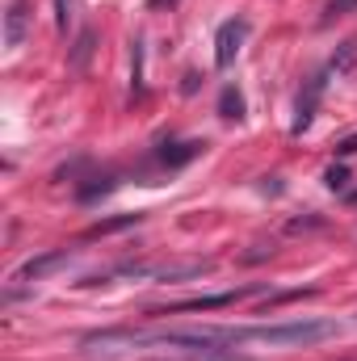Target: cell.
<instances>
[{"instance_id": "6da1fadb", "label": "cell", "mask_w": 357, "mask_h": 361, "mask_svg": "<svg viewBox=\"0 0 357 361\" xmlns=\"http://www.w3.org/2000/svg\"><path fill=\"white\" fill-rule=\"evenodd\" d=\"M337 336V324L328 319H286V324H257V328H236V341L248 345V341H261L273 349H303V345H320Z\"/></svg>"}, {"instance_id": "7a4b0ae2", "label": "cell", "mask_w": 357, "mask_h": 361, "mask_svg": "<svg viewBox=\"0 0 357 361\" xmlns=\"http://www.w3.org/2000/svg\"><path fill=\"white\" fill-rule=\"evenodd\" d=\"M253 294H265V286H240V290H223V294H206V298L173 302V307H160L156 315H185V311H219V307H231V302H240V298H253Z\"/></svg>"}, {"instance_id": "3957f363", "label": "cell", "mask_w": 357, "mask_h": 361, "mask_svg": "<svg viewBox=\"0 0 357 361\" xmlns=\"http://www.w3.org/2000/svg\"><path fill=\"white\" fill-rule=\"evenodd\" d=\"M248 21L244 17H231V21H223L219 25V34H214V68H231L236 63V55H240V47L248 42Z\"/></svg>"}, {"instance_id": "277c9868", "label": "cell", "mask_w": 357, "mask_h": 361, "mask_svg": "<svg viewBox=\"0 0 357 361\" xmlns=\"http://www.w3.org/2000/svg\"><path fill=\"white\" fill-rule=\"evenodd\" d=\"M72 261V252L68 248H59V252H42V257H34V261H25L21 269L13 273V286H25V281H42L51 269H63Z\"/></svg>"}, {"instance_id": "5b68a950", "label": "cell", "mask_w": 357, "mask_h": 361, "mask_svg": "<svg viewBox=\"0 0 357 361\" xmlns=\"http://www.w3.org/2000/svg\"><path fill=\"white\" fill-rule=\"evenodd\" d=\"M320 97H324V76H311L307 80V89L298 92V105H294V135H303L307 126H311V118H315V109H320Z\"/></svg>"}, {"instance_id": "8992f818", "label": "cell", "mask_w": 357, "mask_h": 361, "mask_svg": "<svg viewBox=\"0 0 357 361\" xmlns=\"http://www.w3.org/2000/svg\"><path fill=\"white\" fill-rule=\"evenodd\" d=\"M25 34H30V4L25 0H8V8H4V47L17 51L25 42Z\"/></svg>"}, {"instance_id": "52a82bcc", "label": "cell", "mask_w": 357, "mask_h": 361, "mask_svg": "<svg viewBox=\"0 0 357 361\" xmlns=\"http://www.w3.org/2000/svg\"><path fill=\"white\" fill-rule=\"evenodd\" d=\"M202 147H206V143H198V139H189V143H164V147L156 152V160H160L164 169H181V164H189L193 156H202Z\"/></svg>"}, {"instance_id": "ba28073f", "label": "cell", "mask_w": 357, "mask_h": 361, "mask_svg": "<svg viewBox=\"0 0 357 361\" xmlns=\"http://www.w3.org/2000/svg\"><path fill=\"white\" fill-rule=\"evenodd\" d=\"M92 47H97V34H92V30H80V34H76V47H72V55H68V63H72L76 72H85V68H89Z\"/></svg>"}, {"instance_id": "9c48e42d", "label": "cell", "mask_w": 357, "mask_h": 361, "mask_svg": "<svg viewBox=\"0 0 357 361\" xmlns=\"http://www.w3.org/2000/svg\"><path fill=\"white\" fill-rule=\"evenodd\" d=\"M219 114H223L227 122H240V118H244V97L231 89V85L223 89V97H219Z\"/></svg>"}, {"instance_id": "30bf717a", "label": "cell", "mask_w": 357, "mask_h": 361, "mask_svg": "<svg viewBox=\"0 0 357 361\" xmlns=\"http://www.w3.org/2000/svg\"><path fill=\"white\" fill-rule=\"evenodd\" d=\"M353 63H357V42L349 38V42H341V51L332 55V72H337V76H345Z\"/></svg>"}, {"instance_id": "8fae6325", "label": "cell", "mask_w": 357, "mask_h": 361, "mask_svg": "<svg viewBox=\"0 0 357 361\" xmlns=\"http://www.w3.org/2000/svg\"><path fill=\"white\" fill-rule=\"evenodd\" d=\"M72 8H76V0H55V21H59V30L72 25V17H76Z\"/></svg>"}, {"instance_id": "7c38bea8", "label": "cell", "mask_w": 357, "mask_h": 361, "mask_svg": "<svg viewBox=\"0 0 357 361\" xmlns=\"http://www.w3.org/2000/svg\"><path fill=\"white\" fill-rule=\"evenodd\" d=\"M345 180H349V173H345V169H341V164H337V169H328V173H324V185H328V189H345Z\"/></svg>"}, {"instance_id": "4fadbf2b", "label": "cell", "mask_w": 357, "mask_h": 361, "mask_svg": "<svg viewBox=\"0 0 357 361\" xmlns=\"http://www.w3.org/2000/svg\"><path fill=\"white\" fill-rule=\"evenodd\" d=\"M349 8H357V0H332V4H328V17H341V13H349Z\"/></svg>"}, {"instance_id": "5bb4252c", "label": "cell", "mask_w": 357, "mask_h": 361, "mask_svg": "<svg viewBox=\"0 0 357 361\" xmlns=\"http://www.w3.org/2000/svg\"><path fill=\"white\" fill-rule=\"evenodd\" d=\"M337 156H357V135H349V139L337 143Z\"/></svg>"}, {"instance_id": "9a60e30c", "label": "cell", "mask_w": 357, "mask_h": 361, "mask_svg": "<svg viewBox=\"0 0 357 361\" xmlns=\"http://www.w3.org/2000/svg\"><path fill=\"white\" fill-rule=\"evenodd\" d=\"M303 227H320V219H294L290 231H303Z\"/></svg>"}, {"instance_id": "2e32d148", "label": "cell", "mask_w": 357, "mask_h": 361, "mask_svg": "<svg viewBox=\"0 0 357 361\" xmlns=\"http://www.w3.org/2000/svg\"><path fill=\"white\" fill-rule=\"evenodd\" d=\"M164 4H173V0H147V8H164Z\"/></svg>"}, {"instance_id": "e0dca14e", "label": "cell", "mask_w": 357, "mask_h": 361, "mask_svg": "<svg viewBox=\"0 0 357 361\" xmlns=\"http://www.w3.org/2000/svg\"><path fill=\"white\" fill-rule=\"evenodd\" d=\"M349 202H353V206H357V193H349Z\"/></svg>"}]
</instances>
